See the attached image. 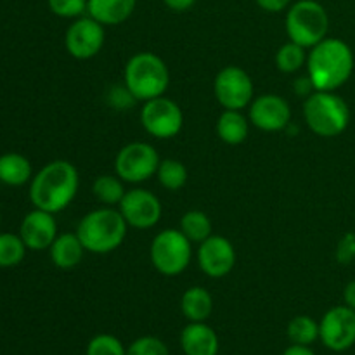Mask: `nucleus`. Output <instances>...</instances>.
Returning a JSON list of instances; mask_svg holds the SVG:
<instances>
[{"label": "nucleus", "instance_id": "nucleus-1", "mask_svg": "<svg viewBox=\"0 0 355 355\" xmlns=\"http://www.w3.org/2000/svg\"><path fill=\"white\" fill-rule=\"evenodd\" d=\"M80 175L76 166L66 159H54L42 166L30 184V200L35 208L59 214L71 205L78 193Z\"/></svg>", "mask_w": 355, "mask_h": 355}, {"label": "nucleus", "instance_id": "nucleus-2", "mask_svg": "<svg viewBox=\"0 0 355 355\" xmlns=\"http://www.w3.org/2000/svg\"><path fill=\"white\" fill-rule=\"evenodd\" d=\"M305 66L314 90L335 92L352 76L354 52L340 38L326 37L311 49Z\"/></svg>", "mask_w": 355, "mask_h": 355}, {"label": "nucleus", "instance_id": "nucleus-3", "mask_svg": "<svg viewBox=\"0 0 355 355\" xmlns=\"http://www.w3.org/2000/svg\"><path fill=\"white\" fill-rule=\"evenodd\" d=\"M128 224L123 215L114 207H103L89 211L78 222L76 234L83 248L90 253L104 255L111 253L123 245L127 238Z\"/></svg>", "mask_w": 355, "mask_h": 355}, {"label": "nucleus", "instance_id": "nucleus-4", "mask_svg": "<svg viewBox=\"0 0 355 355\" xmlns=\"http://www.w3.org/2000/svg\"><path fill=\"white\" fill-rule=\"evenodd\" d=\"M123 82L135 101L146 103L165 96L170 85L168 66L155 52H137L125 64Z\"/></svg>", "mask_w": 355, "mask_h": 355}, {"label": "nucleus", "instance_id": "nucleus-5", "mask_svg": "<svg viewBox=\"0 0 355 355\" xmlns=\"http://www.w3.org/2000/svg\"><path fill=\"white\" fill-rule=\"evenodd\" d=\"M307 127L319 137H336L350 123V107L343 97L335 92L314 90L304 104Z\"/></svg>", "mask_w": 355, "mask_h": 355}, {"label": "nucleus", "instance_id": "nucleus-6", "mask_svg": "<svg viewBox=\"0 0 355 355\" xmlns=\"http://www.w3.org/2000/svg\"><path fill=\"white\" fill-rule=\"evenodd\" d=\"M284 24L291 42L312 49L328 37L329 16L318 0H298L288 9Z\"/></svg>", "mask_w": 355, "mask_h": 355}, {"label": "nucleus", "instance_id": "nucleus-7", "mask_svg": "<svg viewBox=\"0 0 355 355\" xmlns=\"http://www.w3.org/2000/svg\"><path fill=\"white\" fill-rule=\"evenodd\" d=\"M193 243L180 229H163L153 238L149 257L151 263L162 276H180L193 259Z\"/></svg>", "mask_w": 355, "mask_h": 355}, {"label": "nucleus", "instance_id": "nucleus-8", "mask_svg": "<svg viewBox=\"0 0 355 355\" xmlns=\"http://www.w3.org/2000/svg\"><path fill=\"white\" fill-rule=\"evenodd\" d=\"M159 162L162 158L155 146L141 141L130 142L118 151L114 158V173L123 182L141 184L156 175Z\"/></svg>", "mask_w": 355, "mask_h": 355}, {"label": "nucleus", "instance_id": "nucleus-9", "mask_svg": "<svg viewBox=\"0 0 355 355\" xmlns=\"http://www.w3.org/2000/svg\"><path fill=\"white\" fill-rule=\"evenodd\" d=\"M141 123L155 139H173L184 127V113L179 104L165 96L146 101L141 110Z\"/></svg>", "mask_w": 355, "mask_h": 355}, {"label": "nucleus", "instance_id": "nucleus-10", "mask_svg": "<svg viewBox=\"0 0 355 355\" xmlns=\"http://www.w3.org/2000/svg\"><path fill=\"white\" fill-rule=\"evenodd\" d=\"M214 94L224 110L243 111L252 104L255 87L245 69L239 66H225L215 76Z\"/></svg>", "mask_w": 355, "mask_h": 355}, {"label": "nucleus", "instance_id": "nucleus-11", "mask_svg": "<svg viewBox=\"0 0 355 355\" xmlns=\"http://www.w3.org/2000/svg\"><path fill=\"white\" fill-rule=\"evenodd\" d=\"M319 340L331 352H345L355 345V311L349 305L329 309L319 321Z\"/></svg>", "mask_w": 355, "mask_h": 355}, {"label": "nucleus", "instance_id": "nucleus-12", "mask_svg": "<svg viewBox=\"0 0 355 355\" xmlns=\"http://www.w3.org/2000/svg\"><path fill=\"white\" fill-rule=\"evenodd\" d=\"M104 38H106L104 24L87 14V16L76 17L69 24L66 30L64 45L71 58L87 61L99 54L104 45Z\"/></svg>", "mask_w": 355, "mask_h": 355}, {"label": "nucleus", "instance_id": "nucleus-13", "mask_svg": "<svg viewBox=\"0 0 355 355\" xmlns=\"http://www.w3.org/2000/svg\"><path fill=\"white\" fill-rule=\"evenodd\" d=\"M118 210L123 215L128 227L134 229H151L159 222L163 214L162 201L151 191L135 187L127 189L123 200L118 205Z\"/></svg>", "mask_w": 355, "mask_h": 355}, {"label": "nucleus", "instance_id": "nucleus-14", "mask_svg": "<svg viewBox=\"0 0 355 355\" xmlns=\"http://www.w3.org/2000/svg\"><path fill=\"white\" fill-rule=\"evenodd\" d=\"M198 266L211 279L229 276L236 266V250L224 236L211 234L198 246Z\"/></svg>", "mask_w": 355, "mask_h": 355}, {"label": "nucleus", "instance_id": "nucleus-15", "mask_svg": "<svg viewBox=\"0 0 355 355\" xmlns=\"http://www.w3.org/2000/svg\"><path fill=\"white\" fill-rule=\"evenodd\" d=\"M250 121L259 130L281 132L290 125L291 107L284 97L262 94L250 104Z\"/></svg>", "mask_w": 355, "mask_h": 355}, {"label": "nucleus", "instance_id": "nucleus-16", "mask_svg": "<svg viewBox=\"0 0 355 355\" xmlns=\"http://www.w3.org/2000/svg\"><path fill=\"white\" fill-rule=\"evenodd\" d=\"M19 236L28 250H33V252L49 250L54 239L58 238V222H55L54 214L40 210V208L31 210L21 222Z\"/></svg>", "mask_w": 355, "mask_h": 355}, {"label": "nucleus", "instance_id": "nucleus-17", "mask_svg": "<svg viewBox=\"0 0 355 355\" xmlns=\"http://www.w3.org/2000/svg\"><path fill=\"white\" fill-rule=\"evenodd\" d=\"M184 355H218V335L207 322H189L180 333Z\"/></svg>", "mask_w": 355, "mask_h": 355}, {"label": "nucleus", "instance_id": "nucleus-18", "mask_svg": "<svg viewBox=\"0 0 355 355\" xmlns=\"http://www.w3.org/2000/svg\"><path fill=\"white\" fill-rule=\"evenodd\" d=\"M137 0H89L87 14L104 26L125 23L134 14Z\"/></svg>", "mask_w": 355, "mask_h": 355}, {"label": "nucleus", "instance_id": "nucleus-19", "mask_svg": "<svg viewBox=\"0 0 355 355\" xmlns=\"http://www.w3.org/2000/svg\"><path fill=\"white\" fill-rule=\"evenodd\" d=\"M49 252H51L52 263L58 269L69 270L82 263L87 250L83 248L76 232H66V234H58Z\"/></svg>", "mask_w": 355, "mask_h": 355}, {"label": "nucleus", "instance_id": "nucleus-20", "mask_svg": "<svg viewBox=\"0 0 355 355\" xmlns=\"http://www.w3.org/2000/svg\"><path fill=\"white\" fill-rule=\"evenodd\" d=\"M218 139L229 146H239L248 139L250 135V121L238 110H224L220 116L217 118L215 125Z\"/></svg>", "mask_w": 355, "mask_h": 355}, {"label": "nucleus", "instance_id": "nucleus-21", "mask_svg": "<svg viewBox=\"0 0 355 355\" xmlns=\"http://www.w3.org/2000/svg\"><path fill=\"white\" fill-rule=\"evenodd\" d=\"M180 311L189 322H207L214 311V298L203 286L187 288L180 298Z\"/></svg>", "mask_w": 355, "mask_h": 355}, {"label": "nucleus", "instance_id": "nucleus-22", "mask_svg": "<svg viewBox=\"0 0 355 355\" xmlns=\"http://www.w3.org/2000/svg\"><path fill=\"white\" fill-rule=\"evenodd\" d=\"M33 179L31 163L26 156L19 153H7L0 156V182L7 186H23Z\"/></svg>", "mask_w": 355, "mask_h": 355}, {"label": "nucleus", "instance_id": "nucleus-23", "mask_svg": "<svg viewBox=\"0 0 355 355\" xmlns=\"http://www.w3.org/2000/svg\"><path fill=\"white\" fill-rule=\"evenodd\" d=\"M92 193L104 207H118L127 189H125V182L116 173H103L94 180Z\"/></svg>", "mask_w": 355, "mask_h": 355}, {"label": "nucleus", "instance_id": "nucleus-24", "mask_svg": "<svg viewBox=\"0 0 355 355\" xmlns=\"http://www.w3.org/2000/svg\"><path fill=\"white\" fill-rule=\"evenodd\" d=\"M180 231L189 239L191 243H203L205 239L210 238L214 225H211L210 217L201 210H189L180 218Z\"/></svg>", "mask_w": 355, "mask_h": 355}, {"label": "nucleus", "instance_id": "nucleus-25", "mask_svg": "<svg viewBox=\"0 0 355 355\" xmlns=\"http://www.w3.org/2000/svg\"><path fill=\"white\" fill-rule=\"evenodd\" d=\"M286 335L293 345L311 347L319 340V322L311 315H297L288 322Z\"/></svg>", "mask_w": 355, "mask_h": 355}, {"label": "nucleus", "instance_id": "nucleus-26", "mask_svg": "<svg viewBox=\"0 0 355 355\" xmlns=\"http://www.w3.org/2000/svg\"><path fill=\"white\" fill-rule=\"evenodd\" d=\"M186 165L175 158H165L159 162L158 170H156V179H158L159 186L165 187L168 191H179L186 186L187 182Z\"/></svg>", "mask_w": 355, "mask_h": 355}, {"label": "nucleus", "instance_id": "nucleus-27", "mask_svg": "<svg viewBox=\"0 0 355 355\" xmlns=\"http://www.w3.org/2000/svg\"><path fill=\"white\" fill-rule=\"evenodd\" d=\"M307 49L290 40L281 45L279 51L276 52V66L279 71L291 75V73L300 71L307 64Z\"/></svg>", "mask_w": 355, "mask_h": 355}, {"label": "nucleus", "instance_id": "nucleus-28", "mask_svg": "<svg viewBox=\"0 0 355 355\" xmlns=\"http://www.w3.org/2000/svg\"><path fill=\"white\" fill-rule=\"evenodd\" d=\"M26 245L19 234L0 232V267H14L23 262L26 255Z\"/></svg>", "mask_w": 355, "mask_h": 355}, {"label": "nucleus", "instance_id": "nucleus-29", "mask_svg": "<svg viewBox=\"0 0 355 355\" xmlns=\"http://www.w3.org/2000/svg\"><path fill=\"white\" fill-rule=\"evenodd\" d=\"M85 355H127V347L118 336L110 333H101L90 338Z\"/></svg>", "mask_w": 355, "mask_h": 355}, {"label": "nucleus", "instance_id": "nucleus-30", "mask_svg": "<svg viewBox=\"0 0 355 355\" xmlns=\"http://www.w3.org/2000/svg\"><path fill=\"white\" fill-rule=\"evenodd\" d=\"M127 355H170V350L162 338L146 335L127 347Z\"/></svg>", "mask_w": 355, "mask_h": 355}, {"label": "nucleus", "instance_id": "nucleus-31", "mask_svg": "<svg viewBox=\"0 0 355 355\" xmlns=\"http://www.w3.org/2000/svg\"><path fill=\"white\" fill-rule=\"evenodd\" d=\"M52 14L66 19H76L87 14L89 0H47Z\"/></svg>", "mask_w": 355, "mask_h": 355}, {"label": "nucleus", "instance_id": "nucleus-32", "mask_svg": "<svg viewBox=\"0 0 355 355\" xmlns=\"http://www.w3.org/2000/svg\"><path fill=\"white\" fill-rule=\"evenodd\" d=\"M336 260L340 263H352L355 260V232H347L336 246Z\"/></svg>", "mask_w": 355, "mask_h": 355}, {"label": "nucleus", "instance_id": "nucleus-33", "mask_svg": "<svg viewBox=\"0 0 355 355\" xmlns=\"http://www.w3.org/2000/svg\"><path fill=\"white\" fill-rule=\"evenodd\" d=\"M255 2L266 12H281L290 7L291 0H255Z\"/></svg>", "mask_w": 355, "mask_h": 355}, {"label": "nucleus", "instance_id": "nucleus-34", "mask_svg": "<svg viewBox=\"0 0 355 355\" xmlns=\"http://www.w3.org/2000/svg\"><path fill=\"white\" fill-rule=\"evenodd\" d=\"M163 3L175 12H186L196 3V0H163Z\"/></svg>", "mask_w": 355, "mask_h": 355}, {"label": "nucleus", "instance_id": "nucleus-35", "mask_svg": "<svg viewBox=\"0 0 355 355\" xmlns=\"http://www.w3.org/2000/svg\"><path fill=\"white\" fill-rule=\"evenodd\" d=\"M283 355H318L311 347H305V345H293L291 343L286 350H284Z\"/></svg>", "mask_w": 355, "mask_h": 355}, {"label": "nucleus", "instance_id": "nucleus-36", "mask_svg": "<svg viewBox=\"0 0 355 355\" xmlns=\"http://www.w3.org/2000/svg\"><path fill=\"white\" fill-rule=\"evenodd\" d=\"M343 300H345V305H349L350 309L355 311V281H350L345 286V290H343Z\"/></svg>", "mask_w": 355, "mask_h": 355}]
</instances>
